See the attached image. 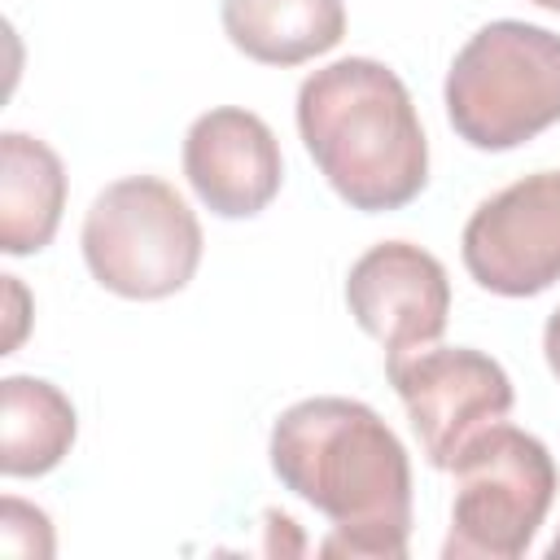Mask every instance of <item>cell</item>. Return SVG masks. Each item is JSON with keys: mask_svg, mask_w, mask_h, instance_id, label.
Returning <instances> with one entry per match:
<instances>
[{"mask_svg": "<svg viewBox=\"0 0 560 560\" xmlns=\"http://www.w3.org/2000/svg\"><path fill=\"white\" fill-rule=\"evenodd\" d=\"M271 472L332 521L324 556L402 560L411 464L398 433L354 398H302L271 424Z\"/></svg>", "mask_w": 560, "mask_h": 560, "instance_id": "6da1fadb", "label": "cell"}, {"mask_svg": "<svg viewBox=\"0 0 560 560\" xmlns=\"http://www.w3.org/2000/svg\"><path fill=\"white\" fill-rule=\"evenodd\" d=\"M298 131L332 192L363 214L398 210L429 184V140L411 92L372 57H341L306 74Z\"/></svg>", "mask_w": 560, "mask_h": 560, "instance_id": "7a4b0ae2", "label": "cell"}, {"mask_svg": "<svg viewBox=\"0 0 560 560\" xmlns=\"http://www.w3.org/2000/svg\"><path fill=\"white\" fill-rule=\"evenodd\" d=\"M446 118L486 153L516 149L560 122V35L499 18L481 26L446 70Z\"/></svg>", "mask_w": 560, "mask_h": 560, "instance_id": "3957f363", "label": "cell"}, {"mask_svg": "<svg viewBox=\"0 0 560 560\" xmlns=\"http://www.w3.org/2000/svg\"><path fill=\"white\" fill-rule=\"evenodd\" d=\"M451 534L442 542L446 560H516L534 542L551 499L556 459L551 451L512 424L481 429L451 464Z\"/></svg>", "mask_w": 560, "mask_h": 560, "instance_id": "277c9868", "label": "cell"}, {"mask_svg": "<svg viewBox=\"0 0 560 560\" xmlns=\"http://www.w3.org/2000/svg\"><path fill=\"white\" fill-rule=\"evenodd\" d=\"M83 258L96 284L118 298H171L201 262V223L166 179L127 175L88 206Z\"/></svg>", "mask_w": 560, "mask_h": 560, "instance_id": "5b68a950", "label": "cell"}, {"mask_svg": "<svg viewBox=\"0 0 560 560\" xmlns=\"http://www.w3.org/2000/svg\"><path fill=\"white\" fill-rule=\"evenodd\" d=\"M385 376L407 407L420 451L433 468H451L455 455L512 411L508 372L468 346L407 350L385 359Z\"/></svg>", "mask_w": 560, "mask_h": 560, "instance_id": "8992f818", "label": "cell"}, {"mask_svg": "<svg viewBox=\"0 0 560 560\" xmlns=\"http://www.w3.org/2000/svg\"><path fill=\"white\" fill-rule=\"evenodd\" d=\"M464 267L499 298H534L560 280V171H534L486 197L464 223Z\"/></svg>", "mask_w": 560, "mask_h": 560, "instance_id": "52a82bcc", "label": "cell"}, {"mask_svg": "<svg viewBox=\"0 0 560 560\" xmlns=\"http://www.w3.org/2000/svg\"><path fill=\"white\" fill-rule=\"evenodd\" d=\"M346 306L354 324L385 346L389 359L424 350L446 332L451 280L429 249L411 241H381L354 258L346 276Z\"/></svg>", "mask_w": 560, "mask_h": 560, "instance_id": "ba28073f", "label": "cell"}, {"mask_svg": "<svg viewBox=\"0 0 560 560\" xmlns=\"http://www.w3.org/2000/svg\"><path fill=\"white\" fill-rule=\"evenodd\" d=\"M184 175L219 219H249L280 192V140L249 109H210L184 136Z\"/></svg>", "mask_w": 560, "mask_h": 560, "instance_id": "9c48e42d", "label": "cell"}, {"mask_svg": "<svg viewBox=\"0 0 560 560\" xmlns=\"http://www.w3.org/2000/svg\"><path fill=\"white\" fill-rule=\"evenodd\" d=\"M66 206V166L61 158L26 136H0V249L4 254H39L61 223Z\"/></svg>", "mask_w": 560, "mask_h": 560, "instance_id": "30bf717a", "label": "cell"}, {"mask_svg": "<svg viewBox=\"0 0 560 560\" xmlns=\"http://www.w3.org/2000/svg\"><path fill=\"white\" fill-rule=\"evenodd\" d=\"M232 48L262 66H302L346 35L341 0H223Z\"/></svg>", "mask_w": 560, "mask_h": 560, "instance_id": "8fae6325", "label": "cell"}, {"mask_svg": "<svg viewBox=\"0 0 560 560\" xmlns=\"http://www.w3.org/2000/svg\"><path fill=\"white\" fill-rule=\"evenodd\" d=\"M74 407L70 398L39 376L0 381V472L39 477L57 468L74 446Z\"/></svg>", "mask_w": 560, "mask_h": 560, "instance_id": "7c38bea8", "label": "cell"}, {"mask_svg": "<svg viewBox=\"0 0 560 560\" xmlns=\"http://www.w3.org/2000/svg\"><path fill=\"white\" fill-rule=\"evenodd\" d=\"M542 354H547V368H551L556 381H560V306L551 311V319H547V328H542Z\"/></svg>", "mask_w": 560, "mask_h": 560, "instance_id": "4fadbf2b", "label": "cell"}, {"mask_svg": "<svg viewBox=\"0 0 560 560\" xmlns=\"http://www.w3.org/2000/svg\"><path fill=\"white\" fill-rule=\"evenodd\" d=\"M529 4H538V9H551V13H560V0H529Z\"/></svg>", "mask_w": 560, "mask_h": 560, "instance_id": "5bb4252c", "label": "cell"}, {"mask_svg": "<svg viewBox=\"0 0 560 560\" xmlns=\"http://www.w3.org/2000/svg\"><path fill=\"white\" fill-rule=\"evenodd\" d=\"M547 560H560V534H556V542L547 547Z\"/></svg>", "mask_w": 560, "mask_h": 560, "instance_id": "9a60e30c", "label": "cell"}]
</instances>
